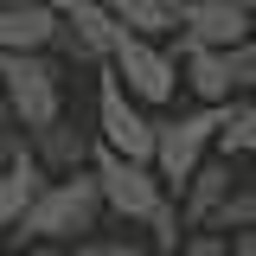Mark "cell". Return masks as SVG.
<instances>
[{"label": "cell", "instance_id": "obj_15", "mask_svg": "<svg viewBox=\"0 0 256 256\" xmlns=\"http://www.w3.org/2000/svg\"><path fill=\"white\" fill-rule=\"evenodd\" d=\"M218 154H224V160H256V102H250V96H237V102L224 109Z\"/></svg>", "mask_w": 256, "mask_h": 256}, {"label": "cell", "instance_id": "obj_18", "mask_svg": "<svg viewBox=\"0 0 256 256\" xmlns=\"http://www.w3.org/2000/svg\"><path fill=\"white\" fill-rule=\"evenodd\" d=\"M141 237H148L160 256H173V250H180V237H186V218H180V198H173V192H166V205L148 218V230H141Z\"/></svg>", "mask_w": 256, "mask_h": 256}, {"label": "cell", "instance_id": "obj_3", "mask_svg": "<svg viewBox=\"0 0 256 256\" xmlns=\"http://www.w3.org/2000/svg\"><path fill=\"white\" fill-rule=\"evenodd\" d=\"M218 128H224V109H198V102H180L154 122V173L173 198L192 186V173L205 160H218Z\"/></svg>", "mask_w": 256, "mask_h": 256}, {"label": "cell", "instance_id": "obj_25", "mask_svg": "<svg viewBox=\"0 0 256 256\" xmlns=\"http://www.w3.org/2000/svg\"><path fill=\"white\" fill-rule=\"evenodd\" d=\"M250 20H256V0H250Z\"/></svg>", "mask_w": 256, "mask_h": 256}, {"label": "cell", "instance_id": "obj_20", "mask_svg": "<svg viewBox=\"0 0 256 256\" xmlns=\"http://www.w3.org/2000/svg\"><path fill=\"white\" fill-rule=\"evenodd\" d=\"M237 64H244V96L256 102V38H250V45H237Z\"/></svg>", "mask_w": 256, "mask_h": 256}, {"label": "cell", "instance_id": "obj_13", "mask_svg": "<svg viewBox=\"0 0 256 256\" xmlns=\"http://www.w3.org/2000/svg\"><path fill=\"white\" fill-rule=\"evenodd\" d=\"M237 180H244V166L237 160H205L198 173H192V186L180 192V218H186V230H212L218 224V212L230 205V192H237Z\"/></svg>", "mask_w": 256, "mask_h": 256}, {"label": "cell", "instance_id": "obj_22", "mask_svg": "<svg viewBox=\"0 0 256 256\" xmlns=\"http://www.w3.org/2000/svg\"><path fill=\"white\" fill-rule=\"evenodd\" d=\"M230 256H256V230H237L230 237Z\"/></svg>", "mask_w": 256, "mask_h": 256}, {"label": "cell", "instance_id": "obj_14", "mask_svg": "<svg viewBox=\"0 0 256 256\" xmlns=\"http://www.w3.org/2000/svg\"><path fill=\"white\" fill-rule=\"evenodd\" d=\"M96 6L134 38H154V45L180 38V0H96Z\"/></svg>", "mask_w": 256, "mask_h": 256}, {"label": "cell", "instance_id": "obj_21", "mask_svg": "<svg viewBox=\"0 0 256 256\" xmlns=\"http://www.w3.org/2000/svg\"><path fill=\"white\" fill-rule=\"evenodd\" d=\"M6 256H77V250H58V244H13Z\"/></svg>", "mask_w": 256, "mask_h": 256}, {"label": "cell", "instance_id": "obj_5", "mask_svg": "<svg viewBox=\"0 0 256 256\" xmlns=\"http://www.w3.org/2000/svg\"><path fill=\"white\" fill-rule=\"evenodd\" d=\"M90 173H96V192H102L109 224H122V230H148V218L166 205V186H160L154 166H134V160L109 154V148L90 154Z\"/></svg>", "mask_w": 256, "mask_h": 256}, {"label": "cell", "instance_id": "obj_16", "mask_svg": "<svg viewBox=\"0 0 256 256\" xmlns=\"http://www.w3.org/2000/svg\"><path fill=\"white\" fill-rule=\"evenodd\" d=\"M77 256H160L141 230H122V224H109V230H96L90 244H77Z\"/></svg>", "mask_w": 256, "mask_h": 256}, {"label": "cell", "instance_id": "obj_17", "mask_svg": "<svg viewBox=\"0 0 256 256\" xmlns=\"http://www.w3.org/2000/svg\"><path fill=\"white\" fill-rule=\"evenodd\" d=\"M212 230H224V237L256 230V173H244V180H237V192H230V205L218 212V224H212Z\"/></svg>", "mask_w": 256, "mask_h": 256}, {"label": "cell", "instance_id": "obj_9", "mask_svg": "<svg viewBox=\"0 0 256 256\" xmlns=\"http://www.w3.org/2000/svg\"><path fill=\"white\" fill-rule=\"evenodd\" d=\"M180 38L205 52H237L256 38L250 0H180Z\"/></svg>", "mask_w": 256, "mask_h": 256}, {"label": "cell", "instance_id": "obj_24", "mask_svg": "<svg viewBox=\"0 0 256 256\" xmlns=\"http://www.w3.org/2000/svg\"><path fill=\"white\" fill-rule=\"evenodd\" d=\"M6 250H13V244H6V237H0V256H6Z\"/></svg>", "mask_w": 256, "mask_h": 256}, {"label": "cell", "instance_id": "obj_8", "mask_svg": "<svg viewBox=\"0 0 256 256\" xmlns=\"http://www.w3.org/2000/svg\"><path fill=\"white\" fill-rule=\"evenodd\" d=\"M58 20H64L58 58H64V64H84V70H102V64L116 58V45L128 38L96 0H58Z\"/></svg>", "mask_w": 256, "mask_h": 256}, {"label": "cell", "instance_id": "obj_1", "mask_svg": "<svg viewBox=\"0 0 256 256\" xmlns=\"http://www.w3.org/2000/svg\"><path fill=\"white\" fill-rule=\"evenodd\" d=\"M96 230H109L96 173H70V180H45V192L32 198V212L20 218V230L6 244H58V250H77V244H90Z\"/></svg>", "mask_w": 256, "mask_h": 256}, {"label": "cell", "instance_id": "obj_6", "mask_svg": "<svg viewBox=\"0 0 256 256\" xmlns=\"http://www.w3.org/2000/svg\"><path fill=\"white\" fill-rule=\"evenodd\" d=\"M109 70L122 77V90L148 109V116H166V109H180L186 96H180V58H173V45H154V38H134L128 32L122 45H116V58H109Z\"/></svg>", "mask_w": 256, "mask_h": 256}, {"label": "cell", "instance_id": "obj_2", "mask_svg": "<svg viewBox=\"0 0 256 256\" xmlns=\"http://www.w3.org/2000/svg\"><path fill=\"white\" fill-rule=\"evenodd\" d=\"M0 96L13 109L20 134H38L58 116H70V64L58 52H26V58H0Z\"/></svg>", "mask_w": 256, "mask_h": 256}, {"label": "cell", "instance_id": "obj_11", "mask_svg": "<svg viewBox=\"0 0 256 256\" xmlns=\"http://www.w3.org/2000/svg\"><path fill=\"white\" fill-rule=\"evenodd\" d=\"M58 0H0V58L26 52H58Z\"/></svg>", "mask_w": 256, "mask_h": 256}, {"label": "cell", "instance_id": "obj_10", "mask_svg": "<svg viewBox=\"0 0 256 256\" xmlns=\"http://www.w3.org/2000/svg\"><path fill=\"white\" fill-rule=\"evenodd\" d=\"M45 180H52V173L32 160L26 134H6V141H0V237L20 230V218L32 212V198L45 192Z\"/></svg>", "mask_w": 256, "mask_h": 256}, {"label": "cell", "instance_id": "obj_7", "mask_svg": "<svg viewBox=\"0 0 256 256\" xmlns=\"http://www.w3.org/2000/svg\"><path fill=\"white\" fill-rule=\"evenodd\" d=\"M173 58H180V96L186 102H198V109H230L244 96V64H237V52H205V45L173 38Z\"/></svg>", "mask_w": 256, "mask_h": 256}, {"label": "cell", "instance_id": "obj_23", "mask_svg": "<svg viewBox=\"0 0 256 256\" xmlns=\"http://www.w3.org/2000/svg\"><path fill=\"white\" fill-rule=\"evenodd\" d=\"M6 134H20V128H13V109H6V96H0V141H6Z\"/></svg>", "mask_w": 256, "mask_h": 256}, {"label": "cell", "instance_id": "obj_19", "mask_svg": "<svg viewBox=\"0 0 256 256\" xmlns=\"http://www.w3.org/2000/svg\"><path fill=\"white\" fill-rule=\"evenodd\" d=\"M173 256H230V237L224 230H186Z\"/></svg>", "mask_w": 256, "mask_h": 256}, {"label": "cell", "instance_id": "obj_4", "mask_svg": "<svg viewBox=\"0 0 256 256\" xmlns=\"http://www.w3.org/2000/svg\"><path fill=\"white\" fill-rule=\"evenodd\" d=\"M154 122H160V116H148V109L122 90V77L102 64V70H96V102H90V134H96V148L134 160V166H154Z\"/></svg>", "mask_w": 256, "mask_h": 256}, {"label": "cell", "instance_id": "obj_12", "mask_svg": "<svg viewBox=\"0 0 256 256\" xmlns=\"http://www.w3.org/2000/svg\"><path fill=\"white\" fill-rule=\"evenodd\" d=\"M26 148H32V160H38L52 180H70V173H90L96 134H90V122H77V109H70V116H58L52 128L26 134Z\"/></svg>", "mask_w": 256, "mask_h": 256}]
</instances>
